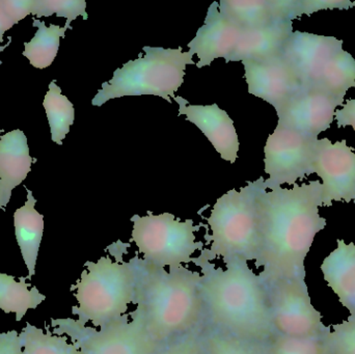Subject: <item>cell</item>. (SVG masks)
I'll list each match as a JSON object with an SVG mask.
<instances>
[{
    "label": "cell",
    "mask_w": 355,
    "mask_h": 354,
    "mask_svg": "<svg viewBox=\"0 0 355 354\" xmlns=\"http://www.w3.org/2000/svg\"><path fill=\"white\" fill-rule=\"evenodd\" d=\"M10 43L8 44V45H6V46H2V47H0V52L1 51H3L4 49H6V47H8V45H10ZM2 64V62H0V64Z\"/></svg>",
    "instance_id": "d590c367"
},
{
    "label": "cell",
    "mask_w": 355,
    "mask_h": 354,
    "mask_svg": "<svg viewBox=\"0 0 355 354\" xmlns=\"http://www.w3.org/2000/svg\"><path fill=\"white\" fill-rule=\"evenodd\" d=\"M202 266L205 309L213 328L250 342L267 344L275 336L266 284L248 263L232 261Z\"/></svg>",
    "instance_id": "7a4b0ae2"
},
{
    "label": "cell",
    "mask_w": 355,
    "mask_h": 354,
    "mask_svg": "<svg viewBox=\"0 0 355 354\" xmlns=\"http://www.w3.org/2000/svg\"><path fill=\"white\" fill-rule=\"evenodd\" d=\"M338 128L352 127L355 131V99H350L342 106L341 109H337L335 114Z\"/></svg>",
    "instance_id": "e575fe53"
},
{
    "label": "cell",
    "mask_w": 355,
    "mask_h": 354,
    "mask_svg": "<svg viewBox=\"0 0 355 354\" xmlns=\"http://www.w3.org/2000/svg\"><path fill=\"white\" fill-rule=\"evenodd\" d=\"M26 278H20L16 282L14 276L0 274V310L6 314H16V320L20 322L31 309H37L46 299L37 287L29 290L31 284L25 283Z\"/></svg>",
    "instance_id": "7402d4cb"
},
{
    "label": "cell",
    "mask_w": 355,
    "mask_h": 354,
    "mask_svg": "<svg viewBox=\"0 0 355 354\" xmlns=\"http://www.w3.org/2000/svg\"><path fill=\"white\" fill-rule=\"evenodd\" d=\"M51 326L52 334L69 337L87 354H154L162 348L148 336L135 312L100 330L71 318L51 319Z\"/></svg>",
    "instance_id": "ba28073f"
},
{
    "label": "cell",
    "mask_w": 355,
    "mask_h": 354,
    "mask_svg": "<svg viewBox=\"0 0 355 354\" xmlns=\"http://www.w3.org/2000/svg\"><path fill=\"white\" fill-rule=\"evenodd\" d=\"M331 354H355V321L345 320L333 326L329 336Z\"/></svg>",
    "instance_id": "4dcf8cb0"
},
{
    "label": "cell",
    "mask_w": 355,
    "mask_h": 354,
    "mask_svg": "<svg viewBox=\"0 0 355 354\" xmlns=\"http://www.w3.org/2000/svg\"><path fill=\"white\" fill-rule=\"evenodd\" d=\"M46 333L26 324L20 334L23 354H87L76 344L68 342V337L53 335L45 324Z\"/></svg>",
    "instance_id": "484cf974"
},
{
    "label": "cell",
    "mask_w": 355,
    "mask_h": 354,
    "mask_svg": "<svg viewBox=\"0 0 355 354\" xmlns=\"http://www.w3.org/2000/svg\"><path fill=\"white\" fill-rule=\"evenodd\" d=\"M329 336L293 338L275 335L266 344L268 354H331Z\"/></svg>",
    "instance_id": "83f0119b"
},
{
    "label": "cell",
    "mask_w": 355,
    "mask_h": 354,
    "mask_svg": "<svg viewBox=\"0 0 355 354\" xmlns=\"http://www.w3.org/2000/svg\"><path fill=\"white\" fill-rule=\"evenodd\" d=\"M173 99L179 104V114L196 125L212 143L217 153L225 161L234 163L238 158L239 139L233 120L227 112L212 105H189L184 98L175 96Z\"/></svg>",
    "instance_id": "9a60e30c"
},
{
    "label": "cell",
    "mask_w": 355,
    "mask_h": 354,
    "mask_svg": "<svg viewBox=\"0 0 355 354\" xmlns=\"http://www.w3.org/2000/svg\"><path fill=\"white\" fill-rule=\"evenodd\" d=\"M242 64L248 93L272 105L275 112L304 89L282 55Z\"/></svg>",
    "instance_id": "5bb4252c"
},
{
    "label": "cell",
    "mask_w": 355,
    "mask_h": 354,
    "mask_svg": "<svg viewBox=\"0 0 355 354\" xmlns=\"http://www.w3.org/2000/svg\"><path fill=\"white\" fill-rule=\"evenodd\" d=\"M56 14L60 18H66V26H70L71 22L79 16L85 20L89 18L87 12V2L85 0H35L33 3V16L50 17Z\"/></svg>",
    "instance_id": "f1b7e54d"
},
{
    "label": "cell",
    "mask_w": 355,
    "mask_h": 354,
    "mask_svg": "<svg viewBox=\"0 0 355 354\" xmlns=\"http://www.w3.org/2000/svg\"><path fill=\"white\" fill-rule=\"evenodd\" d=\"M258 182H248L217 200L208 218L210 234L207 235L210 249L202 251L200 260L220 259L256 263L260 255L261 237L256 193Z\"/></svg>",
    "instance_id": "5b68a950"
},
{
    "label": "cell",
    "mask_w": 355,
    "mask_h": 354,
    "mask_svg": "<svg viewBox=\"0 0 355 354\" xmlns=\"http://www.w3.org/2000/svg\"><path fill=\"white\" fill-rule=\"evenodd\" d=\"M133 241L144 263L158 268L185 267L194 261V255L202 251V243L196 240L198 227L193 220L181 222L171 213L132 218Z\"/></svg>",
    "instance_id": "52a82bcc"
},
{
    "label": "cell",
    "mask_w": 355,
    "mask_h": 354,
    "mask_svg": "<svg viewBox=\"0 0 355 354\" xmlns=\"http://www.w3.org/2000/svg\"><path fill=\"white\" fill-rule=\"evenodd\" d=\"M135 315L158 346L176 341L200 326L205 309L202 274L187 267H139Z\"/></svg>",
    "instance_id": "3957f363"
},
{
    "label": "cell",
    "mask_w": 355,
    "mask_h": 354,
    "mask_svg": "<svg viewBox=\"0 0 355 354\" xmlns=\"http://www.w3.org/2000/svg\"><path fill=\"white\" fill-rule=\"evenodd\" d=\"M33 3L35 0H0V42L6 31L33 14Z\"/></svg>",
    "instance_id": "f546056e"
},
{
    "label": "cell",
    "mask_w": 355,
    "mask_h": 354,
    "mask_svg": "<svg viewBox=\"0 0 355 354\" xmlns=\"http://www.w3.org/2000/svg\"><path fill=\"white\" fill-rule=\"evenodd\" d=\"M202 341L206 354H268L266 344L236 338L215 328L207 330Z\"/></svg>",
    "instance_id": "4316f807"
},
{
    "label": "cell",
    "mask_w": 355,
    "mask_h": 354,
    "mask_svg": "<svg viewBox=\"0 0 355 354\" xmlns=\"http://www.w3.org/2000/svg\"><path fill=\"white\" fill-rule=\"evenodd\" d=\"M43 106L49 122L52 141L62 145L64 137L70 132V127L74 124L75 108L72 102L62 95L55 80L50 82Z\"/></svg>",
    "instance_id": "d4e9b609"
},
{
    "label": "cell",
    "mask_w": 355,
    "mask_h": 354,
    "mask_svg": "<svg viewBox=\"0 0 355 354\" xmlns=\"http://www.w3.org/2000/svg\"><path fill=\"white\" fill-rule=\"evenodd\" d=\"M242 29L221 16L218 2L209 6L204 25L198 29L194 39L188 44L190 53L198 55L196 67L209 66L216 58L227 62L239 42Z\"/></svg>",
    "instance_id": "2e32d148"
},
{
    "label": "cell",
    "mask_w": 355,
    "mask_h": 354,
    "mask_svg": "<svg viewBox=\"0 0 355 354\" xmlns=\"http://www.w3.org/2000/svg\"><path fill=\"white\" fill-rule=\"evenodd\" d=\"M218 10L221 16L241 29L302 18L300 0H220Z\"/></svg>",
    "instance_id": "e0dca14e"
},
{
    "label": "cell",
    "mask_w": 355,
    "mask_h": 354,
    "mask_svg": "<svg viewBox=\"0 0 355 354\" xmlns=\"http://www.w3.org/2000/svg\"><path fill=\"white\" fill-rule=\"evenodd\" d=\"M144 55L124 64L114 76L102 85L92 104L102 106L110 100L125 96L152 95L172 103L175 93L183 85L188 64H194L189 51L172 48H143Z\"/></svg>",
    "instance_id": "8992f818"
},
{
    "label": "cell",
    "mask_w": 355,
    "mask_h": 354,
    "mask_svg": "<svg viewBox=\"0 0 355 354\" xmlns=\"http://www.w3.org/2000/svg\"><path fill=\"white\" fill-rule=\"evenodd\" d=\"M317 139L277 125L267 139L264 148L265 172L263 188H279L282 185H295L298 180L315 174L313 145Z\"/></svg>",
    "instance_id": "30bf717a"
},
{
    "label": "cell",
    "mask_w": 355,
    "mask_h": 354,
    "mask_svg": "<svg viewBox=\"0 0 355 354\" xmlns=\"http://www.w3.org/2000/svg\"><path fill=\"white\" fill-rule=\"evenodd\" d=\"M33 26L37 27L35 37L31 42L24 43L23 55L28 58L31 66L37 69H46L51 66L58 55L60 39L64 37L66 31L70 27L58 26L50 24L46 26L45 22L33 17Z\"/></svg>",
    "instance_id": "603a6c76"
},
{
    "label": "cell",
    "mask_w": 355,
    "mask_h": 354,
    "mask_svg": "<svg viewBox=\"0 0 355 354\" xmlns=\"http://www.w3.org/2000/svg\"><path fill=\"white\" fill-rule=\"evenodd\" d=\"M343 105L344 100L322 89H302L277 110V125L318 139L320 133L331 128L337 108Z\"/></svg>",
    "instance_id": "7c38bea8"
},
{
    "label": "cell",
    "mask_w": 355,
    "mask_h": 354,
    "mask_svg": "<svg viewBox=\"0 0 355 354\" xmlns=\"http://www.w3.org/2000/svg\"><path fill=\"white\" fill-rule=\"evenodd\" d=\"M26 191V203L14 213V227L21 255L28 269L26 280H31L35 274V265L43 238L44 215L35 210L37 200L33 197V191L27 188Z\"/></svg>",
    "instance_id": "44dd1931"
},
{
    "label": "cell",
    "mask_w": 355,
    "mask_h": 354,
    "mask_svg": "<svg viewBox=\"0 0 355 354\" xmlns=\"http://www.w3.org/2000/svg\"><path fill=\"white\" fill-rule=\"evenodd\" d=\"M352 8L350 0H300V14L312 16L322 10H349Z\"/></svg>",
    "instance_id": "d6a6232c"
},
{
    "label": "cell",
    "mask_w": 355,
    "mask_h": 354,
    "mask_svg": "<svg viewBox=\"0 0 355 354\" xmlns=\"http://www.w3.org/2000/svg\"><path fill=\"white\" fill-rule=\"evenodd\" d=\"M313 166L322 179L323 207H331L334 202L355 204V153L345 139L315 141Z\"/></svg>",
    "instance_id": "8fae6325"
},
{
    "label": "cell",
    "mask_w": 355,
    "mask_h": 354,
    "mask_svg": "<svg viewBox=\"0 0 355 354\" xmlns=\"http://www.w3.org/2000/svg\"><path fill=\"white\" fill-rule=\"evenodd\" d=\"M139 267L133 262H119L110 257L87 262L85 269L72 290H76L77 307L72 313L81 326L91 322L103 328L127 316L135 303Z\"/></svg>",
    "instance_id": "277c9868"
},
{
    "label": "cell",
    "mask_w": 355,
    "mask_h": 354,
    "mask_svg": "<svg viewBox=\"0 0 355 354\" xmlns=\"http://www.w3.org/2000/svg\"><path fill=\"white\" fill-rule=\"evenodd\" d=\"M3 132V130H0V133Z\"/></svg>",
    "instance_id": "8d00e7d4"
},
{
    "label": "cell",
    "mask_w": 355,
    "mask_h": 354,
    "mask_svg": "<svg viewBox=\"0 0 355 354\" xmlns=\"http://www.w3.org/2000/svg\"><path fill=\"white\" fill-rule=\"evenodd\" d=\"M20 335L17 330L0 333V354H23Z\"/></svg>",
    "instance_id": "836d02e7"
},
{
    "label": "cell",
    "mask_w": 355,
    "mask_h": 354,
    "mask_svg": "<svg viewBox=\"0 0 355 354\" xmlns=\"http://www.w3.org/2000/svg\"><path fill=\"white\" fill-rule=\"evenodd\" d=\"M33 162L22 130L16 129L0 137V209L6 211L12 189L26 179Z\"/></svg>",
    "instance_id": "ac0fdd59"
},
{
    "label": "cell",
    "mask_w": 355,
    "mask_h": 354,
    "mask_svg": "<svg viewBox=\"0 0 355 354\" xmlns=\"http://www.w3.org/2000/svg\"><path fill=\"white\" fill-rule=\"evenodd\" d=\"M292 33V21L275 23L260 28L242 29L239 42L227 62L263 60L281 55Z\"/></svg>",
    "instance_id": "d6986e66"
},
{
    "label": "cell",
    "mask_w": 355,
    "mask_h": 354,
    "mask_svg": "<svg viewBox=\"0 0 355 354\" xmlns=\"http://www.w3.org/2000/svg\"><path fill=\"white\" fill-rule=\"evenodd\" d=\"M338 247L321 265L324 280L340 303L349 311L348 320L355 321V245L337 240Z\"/></svg>",
    "instance_id": "ffe728a7"
},
{
    "label": "cell",
    "mask_w": 355,
    "mask_h": 354,
    "mask_svg": "<svg viewBox=\"0 0 355 354\" xmlns=\"http://www.w3.org/2000/svg\"><path fill=\"white\" fill-rule=\"evenodd\" d=\"M266 286L275 335L312 338L331 334V328L323 324L320 312L311 303L304 278H282L267 283Z\"/></svg>",
    "instance_id": "9c48e42d"
},
{
    "label": "cell",
    "mask_w": 355,
    "mask_h": 354,
    "mask_svg": "<svg viewBox=\"0 0 355 354\" xmlns=\"http://www.w3.org/2000/svg\"><path fill=\"white\" fill-rule=\"evenodd\" d=\"M322 89L339 99H345L348 89L355 87V60L352 54L341 50L327 62L317 83Z\"/></svg>",
    "instance_id": "cb8c5ba5"
},
{
    "label": "cell",
    "mask_w": 355,
    "mask_h": 354,
    "mask_svg": "<svg viewBox=\"0 0 355 354\" xmlns=\"http://www.w3.org/2000/svg\"><path fill=\"white\" fill-rule=\"evenodd\" d=\"M263 177L258 182L256 208L260 228V255L265 284L282 278H306L304 260L315 237L327 227L319 208L323 207L322 183L311 181L293 188L267 191Z\"/></svg>",
    "instance_id": "6da1fadb"
},
{
    "label": "cell",
    "mask_w": 355,
    "mask_h": 354,
    "mask_svg": "<svg viewBox=\"0 0 355 354\" xmlns=\"http://www.w3.org/2000/svg\"><path fill=\"white\" fill-rule=\"evenodd\" d=\"M343 50V39L293 31L282 51L284 58L304 89L316 87L327 62Z\"/></svg>",
    "instance_id": "4fadbf2b"
},
{
    "label": "cell",
    "mask_w": 355,
    "mask_h": 354,
    "mask_svg": "<svg viewBox=\"0 0 355 354\" xmlns=\"http://www.w3.org/2000/svg\"><path fill=\"white\" fill-rule=\"evenodd\" d=\"M154 354H206L202 334L198 330H194L164 345Z\"/></svg>",
    "instance_id": "1f68e13d"
}]
</instances>
